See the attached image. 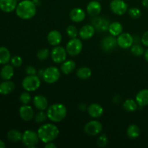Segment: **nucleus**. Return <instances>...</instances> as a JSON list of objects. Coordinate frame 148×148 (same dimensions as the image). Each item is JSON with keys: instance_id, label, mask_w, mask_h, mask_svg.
<instances>
[{"instance_id": "obj_18", "label": "nucleus", "mask_w": 148, "mask_h": 148, "mask_svg": "<svg viewBox=\"0 0 148 148\" xmlns=\"http://www.w3.org/2000/svg\"><path fill=\"white\" fill-rule=\"evenodd\" d=\"M95 28L92 25H85L79 30V36L82 40H88L94 36Z\"/></svg>"}, {"instance_id": "obj_36", "label": "nucleus", "mask_w": 148, "mask_h": 148, "mask_svg": "<svg viewBox=\"0 0 148 148\" xmlns=\"http://www.w3.org/2000/svg\"><path fill=\"white\" fill-rule=\"evenodd\" d=\"M19 99L23 105H27L31 101V95L29 93L28 91H25L20 94Z\"/></svg>"}, {"instance_id": "obj_14", "label": "nucleus", "mask_w": 148, "mask_h": 148, "mask_svg": "<svg viewBox=\"0 0 148 148\" xmlns=\"http://www.w3.org/2000/svg\"><path fill=\"white\" fill-rule=\"evenodd\" d=\"M19 114L20 116L23 121H30L33 119L34 115V110L30 106L23 105L19 109Z\"/></svg>"}, {"instance_id": "obj_27", "label": "nucleus", "mask_w": 148, "mask_h": 148, "mask_svg": "<svg viewBox=\"0 0 148 148\" xmlns=\"http://www.w3.org/2000/svg\"><path fill=\"white\" fill-rule=\"evenodd\" d=\"M22 137H23V134L16 129L10 130L7 134V137L9 141L13 143L22 141Z\"/></svg>"}, {"instance_id": "obj_37", "label": "nucleus", "mask_w": 148, "mask_h": 148, "mask_svg": "<svg viewBox=\"0 0 148 148\" xmlns=\"http://www.w3.org/2000/svg\"><path fill=\"white\" fill-rule=\"evenodd\" d=\"M108 143V138L106 134H103L97 139V145L100 147H106Z\"/></svg>"}, {"instance_id": "obj_23", "label": "nucleus", "mask_w": 148, "mask_h": 148, "mask_svg": "<svg viewBox=\"0 0 148 148\" xmlns=\"http://www.w3.org/2000/svg\"><path fill=\"white\" fill-rule=\"evenodd\" d=\"M14 66L12 64H4L0 71V77L4 80H10L14 75Z\"/></svg>"}, {"instance_id": "obj_39", "label": "nucleus", "mask_w": 148, "mask_h": 148, "mask_svg": "<svg viewBox=\"0 0 148 148\" xmlns=\"http://www.w3.org/2000/svg\"><path fill=\"white\" fill-rule=\"evenodd\" d=\"M10 62L14 67H20L23 64V59L20 56L15 55V56H13L12 57H11Z\"/></svg>"}, {"instance_id": "obj_48", "label": "nucleus", "mask_w": 148, "mask_h": 148, "mask_svg": "<svg viewBox=\"0 0 148 148\" xmlns=\"http://www.w3.org/2000/svg\"><path fill=\"white\" fill-rule=\"evenodd\" d=\"M98 1H100V0H98Z\"/></svg>"}, {"instance_id": "obj_5", "label": "nucleus", "mask_w": 148, "mask_h": 148, "mask_svg": "<svg viewBox=\"0 0 148 148\" xmlns=\"http://www.w3.org/2000/svg\"><path fill=\"white\" fill-rule=\"evenodd\" d=\"M39 140L40 139H39L38 132H36L33 130H27L23 133L22 142L25 147L28 148H35L38 144Z\"/></svg>"}, {"instance_id": "obj_19", "label": "nucleus", "mask_w": 148, "mask_h": 148, "mask_svg": "<svg viewBox=\"0 0 148 148\" xmlns=\"http://www.w3.org/2000/svg\"><path fill=\"white\" fill-rule=\"evenodd\" d=\"M88 114L93 119H98L103 114L104 110L102 106L98 103H92L87 108Z\"/></svg>"}, {"instance_id": "obj_12", "label": "nucleus", "mask_w": 148, "mask_h": 148, "mask_svg": "<svg viewBox=\"0 0 148 148\" xmlns=\"http://www.w3.org/2000/svg\"><path fill=\"white\" fill-rule=\"evenodd\" d=\"M117 38L114 36H108L101 40V48L104 51L109 52L114 50L116 46Z\"/></svg>"}, {"instance_id": "obj_35", "label": "nucleus", "mask_w": 148, "mask_h": 148, "mask_svg": "<svg viewBox=\"0 0 148 148\" xmlns=\"http://www.w3.org/2000/svg\"><path fill=\"white\" fill-rule=\"evenodd\" d=\"M66 35L68 37L70 38H77V36H79V31L77 29V27L74 25H69L66 27Z\"/></svg>"}, {"instance_id": "obj_42", "label": "nucleus", "mask_w": 148, "mask_h": 148, "mask_svg": "<svg viewBox=\"0 0 148 148\" xmlns=\"http://www.w3.org/2000/svg\"><path fill=\"white\" fill-rule=\"evenodd\" d=\"M57 146L53 143V142H49V143H47L45 144L44 147L45 148H56Z\"/></svg>"}, {"instance_id": "obj_13", "label": "nucleus", "mask_w": 148, "mask_h": 148, "mask_svg": "<svg viewBox=\"0 0 148 148\" xmlns=\"http://www.w3.org/2000/svg\"><path fill=\"white\" fill-rule=\"evenodd\" d=\"M91 22H92V25L94 26L95 30L98 31L103 32L108 30L110 23L108 20L104 17L96 16V17H94Z\"/></svg>"}, {"instance_id": "obj_40", "label": "nucleus", "mask_w": 148, "mask_h": 148, "mask_svg": "<svg viewBox=\"0 0 148 148\" xmlns=\"http://www.w3.org/2000/svg\"><path fill=\"white\" fill-rule=\"evenodd\" d=\"M25 72L27 75H37V71H36V68L32 66V65H29V66H26Z\"/></svg>"}, {"instance_id": "obj_10", "label": "nucleus", "mask_w": 148, "mask_h": 148, "mask_svg": "<svg viewBox=\"0 0 148 148\" xmlns=\"http://www.w3.org/2000/svg\"><path fill=\"white\" fill-rule=\"evenodd\" d=\"M110 9L114 14L121 16L128 10V5L125 0H112L110 3Z\"/></svg>"}, {"instance_id": "obj_4", "label": "nucleus", "mask_w": 148, "mask_h": 148, "mask_svg": "<svg viewBox=\"0 0 148 148\" xmlns=\"http://www.w3.org/2000/svg\"><path fill=\"white\" fill-rule=\"evenodd\" d=\"M41 81L40 77L37 75H27L22 82V86L23 89L28 92L36 91L40 88Z\"/></svg>"}, {"instance_id": "obj_41", "label": "nucleus", "mask_w": 148, "mask_h": 148, "mask_svg": "<svg viewBox=\"0 0 148 148\" xmlns=\"http://www.w3.org/2000/svg\"><path fill=\"white\" fill-rule=\"evenodd\" d=\"M141 42L145 46L148 47V30L145 32L144 34L143 35L141 38Z\"/></svg>"}, {"instance_id": "obj_34", "label": "nucleus", "mask_w": 148, "mask_h": 148, "mask_svg": "<svg viewBox=\"0 0 148 148\" xmlns=\"http://www.w3.org/2000/svg\"><path fill=\"white\" fill-rule=\"evenodd\" d=\"M48 119L47 113L45 112V111H40L35 115L34 120L36 123L40 124L46 121Z\"/></svg>"}, {"instance_id": "obj_21", "label": "nucleus", "mask_w": 148, "mask_h": 148, "mask_svg": "<svg viewBox=\"0 0 148 148\" xmlns=\"http://www.w3.org/2000/svg\"><path fill=\"white\" fill-rule=\"evenodd\" d=\"M47 40L52 46H59L62 40V36L59 31L56 30H51L47 36Z\"/></svg>"}, {"instance_id": "obj_2", "label": "nucleus", "mask_w": 148, "mask_h": 148, "mask_svg": "<svg viewBox=\"0 0 148 148\" xmlns=\"http://www.w3.org/2000/svg\"><path fill=\"white\" fill-rule=\"evenodd\" d=\"M38 134L40 141L43 143L53 142L58 137L59 134V130L55 124L47 123L40 126L38 129Z\"/></svg>"}, {"instance_id": "obj_8", "label": "nucleus", "mask_w": 148, "mask_h": 148, "mask_svg": "<svg viewBox=\"0 0 148 148\" xmlns=\"http://www.w3.org/2000/svg\"><path fill=\"white\" fill-rule=\"evenodd\" d=\"M67 52L66 49L60 46H54L51 51V57L52 61L56 64H62L66 60Z\"/></svg>"}, {"instance_id": "obj_33", "label": "nucleus", "mask_w": 148, "mask_h": 148, "mask_svg": "<svg viewBox=\"0 0 148 148\" xmlns=\"http://www.w3.org/2000/svg\"><path fill=\"white\" fill-rule=\"evenodd\" d=\"M49 55H51V52L49 51V49H46V48H43V49H40V50L38 51L36 56H37L38 60L44 61L46 60V59H48Z\"/></svg>"}, {"instance_id": "obj_15", "label": "nucleus", "mask_w": 148, "mask_h": 148, "mask_svg": "<svg viewBox=\"0 0 148 148\" xmlns=\"http://www.w3.org/2000/svg\"><path fill=\"white\" fill-rule=\"evenodd\" d=\"M102 10L101 4L98 0H93L90 1L86 7V11L89 15L92 17H96L100 14Z\"/></svg>"}, {"instance_id": "obj_20", "label": "nucleus", "mask_w": 148, "mask_h": 148, "mask_svg": "<svg viewBox=\"0 0 148 148\" xmlns=\"http://www.w3.org/2000/svg\"><path fill=\"white\" fill-rule=\"evenodd\" d=\"M18 0H0V10L4 12L10 13L16 10Z\"/></svg>"}, {"instance_id": "obj_24", "label": "nucleus", "mask_w": 148, "mask_h": 148, "mask_svg": "<svg viewBox=\"0 0 148 148\" xmlns=\"http://www.w3.org/2000/svg\"><path fill=\"white\" fill-rule=\"evenodd\" d=\"M15 89V85L13 82L10 80H5L0 83V94L1 95H9Z\"/></svg>"}, {"instance_id": "obj_28", "label": "nucleus", "mask_w": 148, "mask_h": 148, "mask_svg": "<svg viewBox=\"0 0 148 148\" xmlns=\"http://www.w3.org/2000/svg\"><path fill=\"white\" fill-rule=\"evenodd\" d=\"M11 60L10 50L4 46L0 47V64H7Z\"/></svg>"}, {"instance_id": "obj_31", "label": "nucleus", "mask_w": 148, "mask_h": 148, "mask_svg": "<svg viewBox=\"0 0 148 148\" xmlns=\"http://www.w3.org/2000/svg\"><path fill=\"white\" fill-rule=\"evenodd\" d=\"M123 108L128 112H134L138 108V104L134 100L127 99L123 103Z\"/></svg>"}, {"instance_id": "obj_45", "label": "nucleus", "mask_w": 148, "mask_h": 148, "mask_svg": "<svg viewBox=\"0 0 148 148\" xmlns=\"http://www.w3.org/2000/svg\"><path fill=\"white\" fill-rule=\"evenodd\" d=\"M144 56H145V60L148 62V49H147V50L145 51Z\"/></svg>"}, {"instance_id": "obj_11", "label": "nucleus", "mask_w": 148, "mask_h": 148, "mask_svg": "<svg viewBox=\"0 0 148 148\" xmlns=\"http://www.w3.org/2000/svg\"><path fill=\"white\" fill-rule=\"evenodd\" d=\"M134 43V38L130 33H122L117 38V44L118 46L123 49L131 48Z\"/></svg>"}, {"instance_id": "obj_6", "label": "nucleus", "mask_w": 148, "mask_h": 148, "mask_svg": "<svg viewBox=\"0 0 148 148\" xmlns=\"http://www.w3.org/2000/svg\"><path fill=\"white\" fill-rule=\"evenodd\" d=\"M61 77V72L56 66H49L45 69L42 79L48 84H53L57 82Z\"/></svg>"}, {"instance_id": "obj_17", "label": "nucleus", "mask_w": 148, "mask_h": 148, "mask_svg": "<svg viewBox=\"0 0 148 148\" xmlns=\"http://www.w3.org/2000/svg\"><path fill=\"white\" fill-rule=\"evenodd\" d=\"M86 17V13L82 8L76 7L72 9L69 12V18L74 23H81Z\"/></svg>"}, {"instance_id": "obj_38", "label": "nucleus", "mask_w": 148, "mask_h": 148, "mask_svg": "<svg viewBox=\"0 0 148 148\" xmlns=\"http://www.w3.org/2000/svg\"><path fill=\"white\" fill-rule=\"evenodd\" d=\"M128 13L130 17L133 19H138L142 15L141 10L137 7H131L128 10Z\"/></svg>"}, {"instance_id": "obj_16", "label": "nucleus", "mask_w": 148, "mask_h": 148, "mask_svg": "<svg viewBox=\"0 0 148 148\" xmlns=\"http://www.w3.org/2000/svg\"><path fill=\"white\" fill-rule=\"evenodd\" d=\"M33 103L35 108L39 111H46L49 108V102L44 95H37L33 98Z\"/></svg>"}, {"instance_id": "obj_46", "label": "nucleus", "mask_w": 148, "mask_h": 148, "mask_svg": "<svg viewBox=\"0 0 148 148\" xmlns=\"http://www.w3.org/2000/svg\"><path fill=\"white\" fill-rule=\"evenodd\" d=\"M6 147L5 143L2 141L1 140H0V148H4Z\"/></svg>"}, {"instance_id": "obj_26", "label": "nucleus", "mask_w": 148, "mask_h": 148, "mask_svg": "<svg viewBox=\"0 0 148 148\" xmlns=\"http://www.w3.org/2000/svg\"><path fill=\"white\" fill-rule=\"evenodd\" d=\"M108 30L111 36H114L115 37L119 36L123 32L122 24L119 22H113L110 23Z\"/></svg>"}, {"instance_id": "obj_43", "label": "nucleus", "mask_w": 148, "mask_h": 148, "mask_svg": "<svg viewBox=\"0 0 148 148\" xmlns=\"http://www.w3.org/2000/svg\"><path fill=\"white\" fill-rule=\"evenodd\" d=\"M44 70H45V69H39L38 72H37V75H38V76L40 77V78L43 77V72H44Z\"/></svg>"}, {"instance_id": "obj_9", "label": "nucleus", "mask_w": 148, "mask_h": 148, "mask_svg": "<svg viewBox=\"0 0 148 148\" xmlns=\"http://www.w3.org/2000/svg\"><path fill=\"white\" fill-rule=\"evenodd\" d=\"M103 131V125L97 120H92L84 127V132L89 136H97Z\"/></svg>"}, {"instance_id": "obj_25", "label": "nucleus", "mask_w": 148, "mask_h": 148, "mask_svg": "<svg viewBox=\"0 0 148 148\" xmlns=\"http://www.w3.org/2000/svg\"><path fill=\"white\" fill-rule=\"evenodd\" d=\"M76 68V64L73 60H66L62 63L61 72L64 75H69L72 73Z\"/></svg>"}, {"instance_id": "obj_1", "label": "nucleus", "mask_w": 148, "mask_h": 148, "mask_svg": "<svg viewBox=\"0 0 148 148\" xmlns=\"http://www.w3.org/2000/svg\"><path fill=\"white\" fill-rule=\"evenodd\" d=\"M37 6L33 0H23L17 4L15 12L17 17L23 20H30L36 14Z\"/></svg>"}, {"instance_id": "obj_30", "label": "nucleus", "mask_w": 148, "mask_h": 148, "mask_svg": "<svg viewBox=\"0 0 148 148\" xmlns=\"http://www.w3.org/2000/svg\"><path fill=\"white\" fill-rule=\"evenodd\" d=\"M76 75L79 79H88L92 75V70L87 66H82L77 69Z\"/></svg>"}, {"instance_id": "obj_22", "label": "nucleus", "mask_w": 148, "mask_h": 148, "mask_svg": "<svg viewBox=\"0 0 148 148\" xmlns=\"http://www.w3.org/2000/svg\"><path fill=\"white\" fill-rule=\"evenodd\" d=\"M135 101L140 107L148 106V89H143L139 91L136 95Z\"/></svg>"}, {"instance_id": "obj_7", "label": "nucleus", "mask_w": 148, "mask_h": 148, "mask_svg": "<svg viewBox=\"0 0 148 148\" xmlns=\"http://www.w3.org/2000/svg\"><path fill=\"white\" fill-rule=\"evenodd\" d=\"M66 50L68 54L71 56H76L81 53L82 50V40L77 38H71L67 42Z\"/></svg>"}, {"instance_id": "obj_3", "label": "nucleus", "mask_w": 148, "mask_h": 148, "mask_svg": "<svg viewBox=\"0 0 148 148\" xmlns=\"http://www.w3.org/2000/svg\"><path fill=\"white\" fill-rule=\"evenodd\" d=\"M48 119L52 122L59 123L63 121L67 114V109L62 103H54L47 108Z\"/></svg>"}, {"instance_id": "obj_29", "label": "nucleus", "mask_w": 148, "mask_h": 148, "mask_svg": "<svg viewBox=\"0 0 148 148\" xmlns=\"http://www.w3.org/2000/svg\"><path fill=\"white\" fill-rule=\"evenodd\" d=\"M127 134L130 139H137L140 135V127L135 124H130L127 130Z\"/></svg>"}, {"instance_id": "obj_44", "label": "nucleus", "mask_w": 148, "mask_h": 148, "mask_svg": "<svg viewBox=\"0 0 148 148\" xmlns=\"http://www.w3.org/2000/svg\"><path fill=\"white\" fill-rule=\"evenodd\" d=\"M142 4H143V7H145V8H148V0H143Z\"/></svg>"}, {"instance_id": "obj_47", "label": "nucleus", "mask_w": 148, "mask_h": 148, "mask_svg": "<svg viewBox=\"0 0 148 148\" xmlns=\"http://www.w3.org/2000/svg\"><path fill=\"white\" fill-rule=\"evenodd\" d=\"M33 2L35 3V4H36V6H38L39 4H40V1H39V0H33Z\"/></svg>"}, {"instance_id": "obj_32", "label": "nucleus", "mask_w": 148, "mask_h": 148, "mask_svg": "<svg viewBox=\"0 0 148 148\" xmlns=\"http://www.w3.org/2000/svg\"><path fill=\"white\" fill-rule=\"evenodd\" d=\"M130 51H131V53L135 56H141L145 53L143 47L138 43L133 44L130 48Z\"/></svg>"}]
</instances>
